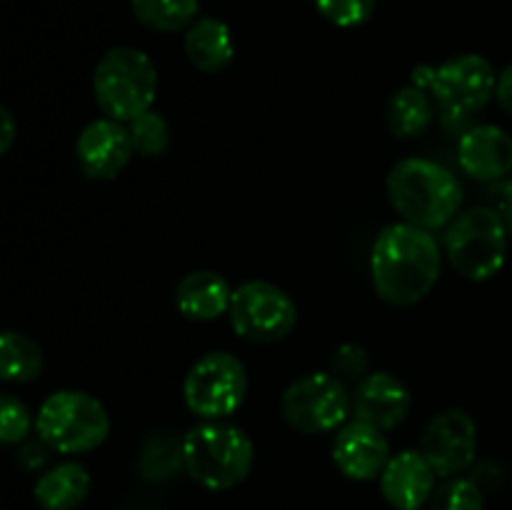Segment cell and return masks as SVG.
<instances>
[{
  "label": "cell",
  "mask_w": 512,
  "mask_h": 510,
  "mask_svg": "<svg viewBox=\"0 0 512 510\" xmlns=\"http://www.w3.org/2000/svg\"><path fill=\"white\" fill-rule=\"evenodd\" d=\"M90 488V470L78 460H63L40 473L33 485V498L43 510H78L88 500Z\"/></svg>",
  "instance_id": "cell-18"
},
{
  "label": "cell",
  "mask_w": 512,
  "mask_h": 510,
  "mask_svg": "<svg viewBox=\"0 0 512 510\" xmlns=\"http://www.w3.org/2000/svg\"><path fill=\"white\" fill-rule=\"evenodd\" d=\"M413 510H430V508H413Z\"/></svg>",
  "instance_id": "cell-33"
},
{
  "label": "cell",
  "mask_w": 512,
  "mask_h": 510,
  "mask_svg": "<svg viewBox=\"0 0 512 510\" xmlns=\"http://www.w3.org/2000/svg\"><path fill=\"white\" fill-rule=\"evenodd\" d=\"M495 100H498L500 110L512 118V63L498 75V83H495Z\"/></svg>",
  "instance_id": "cell-31"
},
{
  "label": "cell",
  "mask_w": 512,
  "mask_h": 510,
  "mask_svg": "<svg viewBox=\"0 0 512 510\" xmlns=\"http://www.w3.org/2000/svg\"><path fill=\"white\" fill-rule=\"evenodd\" d=\"M418 448L440 480L463 475L478 458V425L468 410H440L425 425Z\"/></svg>",
  "instance_id": "cell-11"
},
{
  "label": "cell",
  "mask_w": 512,
  "mask_h": 510,
  "mask_svg": "<svg viewBox=\"0 0 512 510\" xmlns=\"http://www.w3.org/2000/svg\"><path fill=\"white\" fill-rule=\"evenodd\" d=\"M135 20L158 33H180L198 20L200 0H130Z\"/></svg>",
  "instance_id": "cell-23"
},
{
  "label": "cell",
  "mask_w": 512,
  "mask_h": 510,
  "mask_svg": "<svg viewBox=\"0 0 512 510\" xmlns=\"http://www.w3.org/2000/svg\"><path fill=\"white\" fill-rule=\"evenodd\" d=\"M185 58L200 73H220L235 58V40L228 25L218 18H198L183 38Z\"/></svg>",
  "instance_id": "cell-19"
},
{
  "label": "cell",
  "mask_w": 512,
  "mask_h": 510,
  "mask_svg": "<svg viewBox=\"0 0 512 510\" xmlns=\"http://www.w3.org/2000/svg\"><path fill=\"white\" fill-rule=\"evenodd\" d=\"M380 493L385 503L395 510L425 508L438 488V473L425 460L420 448H405L390 455L388 465L380 473Z\"/></svg>",
  "instance_id": "cell-16"
},
{
  "label": "cell",
  "mask_w": 512,
  "mask_h": 510,
  "mask_svg": "<svg viewBox=\"0 0 512 510\" xmlns=\"http://www.w3.org/2000/svg\"><path fill=\"white\" fill-rule=\"evenodd\" d=\"M470 478H473L483 490H498L503 488L505 480H508V473H505L503 465L495 463V460H480V463H475L473 468H470Z\"/></svg>",
  "instance_id": "cell-30"
},
{
  "label": "cell",
  "mask_w": 512,
  "mask_h": 510,
  "mask_svg": "<svg viewBox=\"0 0 512 510\" xmlns=\"http://www.w3.org/2000/svg\"><path fill=\"white\" fill-rule=\"evenodd\" d=\"M158 83V68L150 55L133 45L110 48L93 70L95 103L103 115L120 123L153 110Z\"/></svg>",
  "instance_id": "cell-5"
},
{
  "label": "cell",
  "mask_w": 512,
  "mask_h": 510,
  "mask_svg": "<svg viewBox=\"0 0 512 510\" xmlns=\"http://www.w3.org/2000/svg\"><path fill=\"white\" fill-rule=\"evenodd\" d=\"M233 288L225 275L215 270H190L175 288V305L180 315L193 323H213L220 315H228Z\"/></svg>",
  "instance_id": "cell-17"
},
{
  "label": "cell",
  "mask_w": 512,
  "mask_h": 510,
  "mask_svg": "<svg viewBox=\"0 0 512 510\" xmlns=\"http://www.w3.org/2000/svg\"><path fill=\"white\" fill-rule=\"evenodd\" d=\"M135 155L128 123L108 118H95L75 138V158L80 170L90 180L118 178Z\"/></svg>",
  "instance_id": "cell-12"
},
{
  "label": "cell",
  "mask_w": 512,
  "mask_h": 510,
  "mask_svg": "<svg viewBox=\"0 0 512 510\" xmlns=\"http://www.w3.org/2000/svg\"><path fill=\"white\" fill-rule=\"evenodd\" d=\"M353 413V390L328 373H305L280 395V415L300 435L335 433Z\"/></svg>",
  "instance_id": "cell-9"
},
{
  "label": "cell",
  "mask_w": 512,
  "mask_h": 510,
  "mask_svg": "<svg viewBox=\"0 0 512 510\" xmlns=\"http://www.w3.org/2000/svg\"><path fill=\"white\" fill-rule=\"evenodd\" d=\"M458 165L468 178L500 183L512 173V138L493 123H475L458 138Z\"/></svg>",
  "instance_id": "cell-15"
},
{
  "label": "cell",
  "mask_w": 512,
  "mask_h": 510,
  "mask_svg": "<svg viewBox=\"0 0 512 510\" xmlns=\"http://www.w3.org/2000/svg\"><path fill=\"white\" fill-rule=\"evenodd\" d=\"M443 250L430 230L405 220L385 225L370 248V280L383 303L413 308L440 280Z\"/></svg>",
  "instance_id": "cell-1"
},
{
  "label": "cell",
  "mask_w": 512,
  "mask_h": 510,
  "mask_svg": "<svg viewBox=\"0 0 512 510\" xmlns=\"http://www.w3.org/2000/svg\"><path fill=\"white\" fill-rule=\"evenodd\" d=\"M230 328L238 338L255 345L280 343L298 325V305L270 280H245L233 288Z\"/></svg>",
  "instance_id": "cell-10"
},
{
  "label": "cell",
  "mask_w": 512,
  "mask_h": 510,
  "mask_svg": "<svg viewBox=\"0 0 512 510\" xmlns=\"http://www.w3.org/2000/svg\"><path fill=\"white\" fill-rule=\"evenodd\" d=\"M35 428L28 405L15 398L13 393L0 395V440L5 445H20Z\"/></svg>",
  "instance_id": "cell-27"
},
{
  "label": "cell",
  "mask_w": 512,
  "mask_h": 510,
  "mask_svg": "<svg viewBox=\"0 0 512 510\" xmlns=\"http://www.w3.org/2000/svg\"><path fill=\"white\" fill-rule=\"evenodd\" d=\"M333 463L348 480L368 483L378 480L390 460V443L385 433L363 420H348L333 438Z\"/></svg>",
  "instance_id": "cell-13"
},
{
  "label": "cell",
  "mask_w": 512,
  "mask_h": 510,
  "mask_svg": "<svg viewBox=\"0 0 512 510\" xmlns=\"http://www.w3.org/2000/svg\"><path fill=\"white\" fill-rule=\"evenodd\" d=\"M18 138V125H15L13 113L8 108H0V153H8Z\"/></svg>",
  "instance_id": "cell-32"
},
{
  "label": "cell",
  "mask_w": 512,
  "mask_h": 510,
  "mask_svg": "<svg viewBox=\"0 0 512 510\" xmlns=\"http://www.w3.org/2000/svg\"><path fill=\"white\" fill-rule=\"evenodd\" d=\"M45 355L38 340L20 330L0 333V378L5 383H33L43 375Z\"/></svg>",
  "instance_id": "cell-22"
},
{
  "label": "cell",
  "mask_w": 512,
  "mask_h": 510,
  "mask_svg": "<svg viewBox=\"0 0 512 510\" xmlns=\"http://www.w3.org/2000/svg\"><path fill=\"white\" fill-rule=\"evenodd\" d=\"M508 230L490 205L460 210L445 228L443 253L465 280L485 283L503 270L508 258Z\"/></svg>",
  "instance_id": "cell-7"
},
{
  "label": "cell",
  "mask_w": 512,
  "mask_h": 510,
  "mask_svg": "<svg viewBox=\"0 0 512 510\" xmlns=\"http://www.w3.org/2000/svg\"><path fill=\"white\" fill-rule=\"evenodd\" d=\"M248 370L230 350L200 355L183 378L185 408L198 420H228L248 398Z\"/></svg>",
  "instance_id": "cell-8"
},
{
  "label": "cell",
  "mask_w": 512,
  "mask_h": 510,
  "mask_svg": "<svg viewBox=\"0 0 512 510\" xmlns=\"http://www.w3.org/2000/svg\"><path fill=\"white\" fill-rule=\"evenodd\" d=\"M410 83L428 90L445 128L463 135L473 125V115L495 98L498 73L483 55L463 53L440 65H418Z\"/></svg>",
  "instance_id": "cell-3"
},
{
  "label": "cell",
  "mask_w": 512,
  "mask_h": 510,
  "mask_svg": "<svg viewBox=\"0 0 512 510\" xmlns=\"http://www.w3.org/2000/svg\"><path fill=\"white\" fill-rule=\"evenodd\" d=\"M435 113L438 108H435L433 95L420 85L408 83L390 95L385 105V125L395 138L413 140L433 125Z\"/></svg>",
  "instance_id": "cell-20"
},
{
  "label": "cell",
  "mask_w": 512,
  "mask_h": 510,
  "mask_svg": "<svg viewBox=\"0 0 512 510\" xmlns=\"http://www.w3.org/2000/svg\"><path fill=\"white\" fill-rule=\"evenodd\" d=\"M135 153L143 158H163L170 148V125L158 110L138 115L128 123Z\"/></svg>",
  "instance_id": "cell-24"
},
{
  "label": "cell",
  "mask_w": 512,
  "mask_h": 510,
  "mask_svg": "<svg viewBox=\"0 0 512 510\" xmlns=\"http://www.w3.org/2000/svg\"><path fill=\"white\" fill-rule=\"evenodd\" d=\"M185 473L208 490H233L255 465V445L240 425L200 420L183 435Z\"/></svg>",
  "instance_id": "cell-4"
},
{
  "label": "cell",
  "mask_w": 512,
  "mask_h": 510,
  "mask_svg": "<svg viewBox=\"0 0 512 510\" xmlns=\"http://www.w3.org/2000/svg\"><path fill=\"white\" fill-rule=\"evenodd\" d=\"M315 10L338 28H360L375 15L378 0H313Z\"/></svg>",
  "instance_id": "cell-26"
},
{
  "label": "cell",
  "mask_w": 512,
  "mask_h": 510,
  "mask_svg": "<svg viewBox=\"0 0 512 510\" xmlns=\"http://www.w3.org/2000/svg\"><path fill=\"white\" fill-rule=\"evenodd\" d=\"M35 433L53 453L83 455L108 440L110 415L105 405L85 390H55L40 403Z\"/></svg>",
  "instance_id": "cell-6"
},
{
  "label": "cell",
  "mask_w": 512,
  "mask_h": 510,
  "mask_svg": "<svg viewBox=\"0 0 512 510\" xmlns=\"http://www.w3.org/2000/svg\"><path fill=\"white\" fill-rule=\"evenodd\" d=\"M413 408L410 388L385 370L368 373L353 388V418L375 425L383 433L405 423Z\"/></svg>",
  "instance_id": "cell-14"
},
{
  "label": "cell",
  "mask_w": 512,
  "mask_h": 510,
  "mask_svg": "<svg viewBox=\"0 0 512 510\" xmlns=\"http://www.w3.org/2000/svg\"><path fill=\"white\" fill-rule=\"evenodd\" d=\"M370 358L368 350L358 343H343L330 358V373L338 375L343 383H355L358 385L365 375L370 373L368 370Z\"/></svg>",
  "instance_id": "cell-28"
},
{
  "label": "cell",
  "mask_w": 512,
  "mask_h": 510,
  "mask_svg": "<svg viewBox=\"0 0 512 510\" xmlns=\"http://www.w3.org/2000/svg\"><path fill=\"white\" fill-rule=\"evenodd\" d=\"M488 205L500 215L505 230H508V235L512 238V178H505V180H500V183H493V188H490Z\"/></svg>",
  "instance_id": "cell-29"
},
{
  "label": "cell",
  "mask_w": 512,
  "mask_h": 510,
  "mask_svg": "<svg viewBox=\"0 0 512 510\" xmlns=\"http://www.w3.org/2000/svg\"><path fill=\"white\" fill-rule=\"evenodd\" d=\"M485 490L470 475L445 478L430 498V510H483Z\"/></svg>",
  "instance_id": "cell-25"
},
{
  "label": "cell",
  "mask_w": 512,
  "mask_h": 510,
  "mask_svg": "<svg viewBox=\"0 0 512 510\" xmlns=\"http://www.w3.org/2000/svg\"><path fill=\"white\" fill-rule=\"evenodd\" d=\"M185 473L183 438L170 430H153L145 435L138 453V475L148 483H165Z\"/></svg>",
  "instance_id": "cell-21"
},
{
  "label": "cell",
  "mask_w": 512,
  "mask_h": 510,
  "mask_svg": "<svg viewBox=\"0 0 512 510\" xmlns=\"http://www.w3.org/2000/svg\"><path fill=\"white\" fill-rule=\"evenodd\" d=\"M385 193L400 220L425 230L448 228L463 205V185L430 158H405L390 168Z\"/></svg>",
  "instance_id": "cell-2"
}]
</instances>
